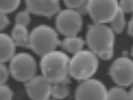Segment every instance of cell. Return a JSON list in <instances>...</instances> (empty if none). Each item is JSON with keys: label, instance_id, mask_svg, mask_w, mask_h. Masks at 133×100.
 <instances>
[{"label": "cell", "instance_id": "cell-24", "mask_svg": "<svg viewBox=\"0 0 133 100\" xmlns=\"http://www.w3.org/2000/svg\"><path fill=\"white\" fill-rule=\"evenodd\" d=\"M10 21L6 14L0 13V31L4 29L8 25Z\"/></svg>", "mask_w": 133, "mask_h": 100}, {"label": "cell", "instance_id": "cell-2", "mask_svg": "<svg viewBox=\"0 0 133 100\" xmlns=\"http://www.w3.org/2000/svg\"><path fill=\"white\" fill-rule=\"evenodd\" d=\"M70 59L63 51H54L42 57L40 68L42 75L51 84L69 79Z\"/></svg>", "mask_w": 133, "mask_h": 100}, {"label": "cell", "instance_id": "cell-14", "mask_svg": "<svg viewBox=\"0 0 133 100\" xmlns=\"http://www.w3.org/2000/svg\"><path fill=\"white\" fill-rule=\"evenodd\" d=\"M70 81L69 79L60 82L55 84H52L51 97L55 100L64 99L68 97L70 93Z\"/></svg>", "mask_w": 133, "mask_h": 100}, {"label": "cell", "instance_id": "cell-25", "mask_svg": "<svg viewBox=\"0 0 133 100\" xmlns=\"http://www.w3.org/2000/svg\"><path fill=\"white\" fill-rule=\"evenodd\" d=\"M128 33L130 35L133 37V13L132 16L131 20L130 21L129 23H128Z\"/></svg>", "mask_w": 133, "mask_h": 100}, {"label": "cell", "instance_id": "cell-6", "mask_svg": "<svg viewBox=\"0 0 133 100\" xmlns=\"http://www.w3.org/2000/svg\"><path fill=\"white\" fill-rule=\"evenodd\" d=\"M119 10L118 2L115 0L88 1L86 10L95 24L109 23L115 17Z\"/></svg>", "mask_w": 133, "mask_h": 100}, {"label": "cell", "instance_id": "cell-23", "mask_svg": "<svg viewBox=\"0 0 133 100\" xmlns=\"http://www.w3.org/2000/svg\"><path fill=\"white\" fill-rule=\"evenodd\" d=\"M10 71L4 63H0V84H4L8 80Z\"/></svg>", "mask_w": 133, "mask_h": 100}, {"label": "cell", "instance_id": "cell-22", "mask_svg": "<svg viewBox=\"0 0 133 100\" xmlns=\"http://www.w3.org/2000/svg\"><path fill=\"white\" fill-rule=\"evenodd\" d=\"M119 8L124 13H133V1L124 0L118 3Z\"/></svg>", "mask_w": 133, "mask_h": 100}, {"label": "cell", "instance_id": "cell-5", "mask_svg": "<svg viewBox=\"0 0 133 100\" xmlns=\"http://www.w3.org/2000/svg\"><path fill=\"white\" fill-rule=\"evenodd\" d=\"M37 68L36 61L32 55L21 53L15 54L10 60L9 71L15 80L26 83L36 76Z\"/></svg>", "mask_w": 133, "mask_h": 100}, {"label": "cell", "instance_id": "cell-11", "mask_svg": "<svg viewBox=\"0 0 133 100\" xmlns=\"http://www.w3.org/2000/svg\"><path fill=\"white\" fill-rule=\"evenodd\" d=\"M26 10L38 16L51 17L59 13L58 1H26Z\"/></svg>", "mask_w": 133, "mask_h": 100}, {"label": "cell", "instance_id": "cell-13", "mask_svg": "<svg viewBox=\"0 0 133 100\" xmlns=\"http://www.w3.org/2000/svg\"><path fill=\"white\" fill-rule=\"evenodd\" d=\"M30 34L26 27L16 25L13 28L11 38L16 46L29 47Z\"/></svg>", "mask_w": 133, "mask_h": 100}, {"label": "cell", "instance_id": "cell-16", "mask_svg": "<svg viewBox=\"0 0 133 100\" xmlns=\"http://www.w3.org/2000/svg\"><path fill=\"white\" fill-rule=\"evenodd\" d=\"M124 14V13L119 8L114 19L110 22V27L114 33H120L123 32L126 26Z\"/></svg>", "mask_w": 133, "mask_h": 100}, {"label": "cell", "instance_id": "cell-20", "mask_svg": "<svg viewBox=\"0 0 133 100\" xmlns=\"http://www.w3.org/2000/svg\"><path fill=\"white\" fill-rule=\"evenodd\" d=\"M88 1H81V0H68L65 1L64 3L67 7V8L73 9L78 11L79 12V10L82 9V10H86V5H87Z\"/></svg>", "mask_w": 133, "mask_h": 100}, {"label": "cell", "instance_id": "cell-27", "mask_svg": "<svg viewBox=\"0 0 133 100\" xmlns=\"http://www.w3.org/2000/svg\"><path fill=\"white\" fill-rule=\"evenodd\" d=\"M131 55L133 57V46L132 48V50H131Z\"/></svg>", "mask_w": 133, "mask_h": 100}, {"label": "cell", "instance_id": "cell-12", "mask_svg": "<svg viewBox=\"0 0 133 100\" xmlns=\"http://www.w3.org/2000/svg\"><path fill=\"white\" fill-rule=\"evenodd\" d=\"M16 46L11 36L0 33V63H4L14 57Z\"/></svg>", "mask_w": 133, "mask_h": 100}, {"label": "cell", "instance_id": "cell-28", "mask_svg": "<svg viewBox=\"0 0 133 100\" xmlns=\"http://www.w3.org/2000/svg\"><path fill=\"white\" fill-rule=\"evenodd\" d=\"M48 100H55V99H52H52H48Z\"/></svg>", "mask_w": 133, "mask_h": 100}, {"label": "cell", "instance_id": "cell-4", "mask_svg": "<svg viewBox=\"0 0 133 100\" xmlns=\"http://www.w3.org/2000/svg\"><path fill=\"white\" fill-rule=\"evenodd\" d=\"M61 43L56 31L48 25H39L30 34L29 48L42 57L56 51Z\"/></svg>", "mask_w": 133, "mask_h": 100}, {"label": "cell", "instance_id": "cell-15", "mask_svg": "<svg viewBox=\"0 0 133 100\" xmlns=\"http://www.w3.org/2000/svg\"><path fill=\"white\" fill-rule=\"evenodd\" d=\"M61 44L65 51L75 54L82 51L85 42L81 38L77 37L76 35L66 37Z\"/></svg>", "mask_w": 133, "mask_h": 100}, {"label": "cell", "instance_id": "cell-7", "mask_svg": "<svg viewBox=\"0 0 133 100\" xmlns=\"http://www.w3.org/2000/svg\"><path fill=\"white\" fill-rule=\"evenodd\" d=\"M56 25L58 32L65 37L76 36L82 27V14L73 9L63 10L57 15Z\"/></svg>", "mask_w": 133, "mask_h": 100}, {"label": "cell", "instance_id": "cell-9", "mask_svg": "<svg viewBox=\"0 0 133 100\" xmlns=\"http://www.w3.org/2000/svg\"><path fill=\"white\" fill-rule=\"evenodd\" d=\"M108 90L98 80L91 79L82 82L75 91V100H107Z\"/></svg>", "mask_w": 133, "mask_h": 100}, {"label": "cell", "instance_id": "cell-19", "mask_svg": "<svg viewBox=\"0 0 133 100\" xmlns=\"http://www.w3.org/2000/svg\"><path fill=\"white\" fill-rule=\"evenodd\" d=\"M29 13L30 12L27 10L18 13L15 18L16 25H21V26L24 27L27 26L31 22Z\"/></svg>", "mask_w": 133, "mask_h": 100}, {"label": "cell", "instance_id": "cell-1", "mask_svg": "<svg viewBox=\"0 0 133 100\" xmlns=\"http://www.w3.org/2000/svg\"><path fill=\"white\" fill-rule=\"evenodd\" d=\"M114 32L103 24H94L86 34V42L90 50L102 59H110L114 55Z\"/></svg>", "mask_w": 133, "mask_h": 100}, {"label": "cell", "instance_id": "cell-3", "mask_svg": "<svg viewBox=\"0 0 133 100\" xmlns=\"http://www.w3.org/2000/svg\"><path fill=\"white\" fill-rule=\"evenodd\" d=\"M98 67V57L90 50H82L70 59L69 76L83 82L91 79Z\"/></svg>", "mask_w": 133, "mask_h": 100}, {"label": "cell", "instance_id": "cell-17", "mask_svg": "<svg viewBox=\"0 0 133 100\" xmlns=\"http://www.w3.org/2000/svg\"><path fill=\"white\" fill-rule=\"evenodd\" d=\"M107 100H130L129 92L122 86L113 87L108 91Z\"/></svg>", "mask_w": 133, "mask_h": 100}, {"label": "cell", "instance_id": "cell-8", "mask_svg": "<svg viewBox=\"0 0 133 100\" xmlns=\"http://www.w3.org/2000/svg\"><path fill=\"white\" fill-rule=\"evenodd\" d=\"M113 80L119 86L125 87L133 84V61L126 57L117 59L109 70Z\"/></svg>", "mask_w": 133, "mask_h": 100}, {"label": "cell", "instance_id": "cell-10", "mask_svg": "<svg viewBox=\"0 0 133 100\" xmlns=\"http://www.w3.org/2000/svg\"><path fill=\"white\" fill-rule=\"evenodd\" d=\"M26 91L32 100H48L51 97L52 84L42 75L35 76L26 83Z\"/></svg>", "mask_w": 133, "mask_h": 100}, {"label": "cell", "instance_id": "cell-26", "mask_svg": "<svg viewBox=\"0 0 133 100\" xmlns=\"http://www.w3.org/2000/svg\"><path fill=\"white\" fill-rule=\"evenodd\" d=\"M129 97H130V100H133V84L132 86L131 89L129 92Z\"/></svg>", "mask_w": 133, "mask_h": 100}, {"label": "cell", "instance_id": "cell-21", "mask_svg": "<svg viewBox=\"0 0 133 100\" xmlns=\"http://www.w3.org/2000/svg\"><path fill=\"white\" fill-rule=\"evenodd\" d=\"M12 91L6 84H0V100H12Z\"/></svg>", "mask_w": 133, "mask_h": 100}, {"label": "cell", "instance_id": "cell-18", "mask_svg": "<svg viewBox=\"0 0 133 100\" xmlns=\"http://www.w3.org/2000/svg\"><path fill=\"white\" fill-rule=\"evenodd\" d=\"M21 2L14 1H0V13L7 14L15 11L19 6Z\"/></svg>", "mask_w": 133, "mask_h": 100}]
</instances>
